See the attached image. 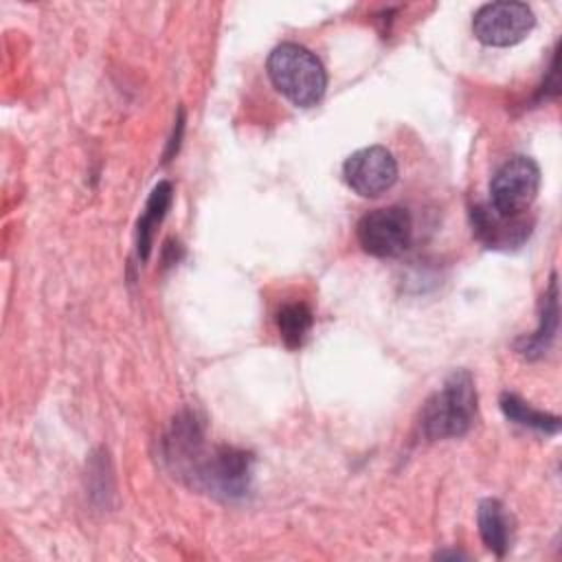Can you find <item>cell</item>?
Listing matches in <instances>:
<instances>
[{"mask_svg": "<svg viewBox=\"0 0 562 562\" xmlns=\"http://www.w3.org/2000/svg\"><path fill=\"white\" fill-rule=\"evenodd\" d=\"M173 470L215 496L239 498L250 485L252 457L246 450L231 446H217L209 452L204 441H200L173 465Z\"/></svg>", "mask_w": 562, "mask_h": 562, "instance_id": "6da1fadb", "label": "cell"}, {"mask_svg": "<svg viewBox=\"0 0 562 562\" xmlns=\"http://www.w3.org/2000/svg\"><path fill=\"white\" fill-rule=\"evenodd\" d=\"M476 417V389L468 369L452 371L422 408V432L426 439H450L465 435Z\"/></svg>", "mask_w": 562, "mask_h": 562, "instance_id": "7a4b0ae2", "label": "cell"}, {"mask_svg": "<svg viewBox=\"0 0 562 562\" xmlns=\"http://www.w3.org/2000/svg\"><path fill=\"white\" fill-rule=\"evenodd\" d=\"M272 86L296 108L316 105L327 88V72L321 59L301 44H279L266 61Z\"/></svg>", "mask_w": 562, "mask_h": 562, "instance_id": "3957f363", "label": "cell"}, {"mask_svg": "<svg viewBox=\"0 0 562 562\" xmlns=\"http://www.w3.org/2000/svg\"><path fill=\"white\" fill-rule=\"evenodd\" d=\"M540 189V167L529 156L505 160L490 182V206L503 217L522 215Z\"/></svg>", "mask_w": 562, "mask_h": 562, "instance_id": "277c9868", "label": "cell"}, {"mask_svg": "<svg viewBox=\"0 0 562 562\" xmlns=\"http://www.w3.org/2000/svg\"><path fill=\"white\" fill-rule=\"evenodd\" d=\"M356 237L362 250L373 257H397L411 246L413 239L411 213L402 206L373 209L360 217Z\"/></svg>", "mask_w": 562, "mask_h": 562, "instance_id": "5b68a950", "label": "cell"}, {"mask_svg": "<svg viewBox=\"0 0 562 562\" xmlns=\"http://www.w3.org/2000/svg\"><path fill=\"white\" fill-rule=\"evenodd\" d=\"M536 24L533 11L525 2H490L472 18V33L485 46H514L522 42Z\"/></svg>", "mask_w": 562, "mask_h": 562, "instance_id": "8992f818", "label": "cell"}, {"mask_svg": "<svg viewBox=\"0 0 562 562\" xmlns=\"http://www.w3.org/2000/svg\"><path fill=\"white\" fill-rule=\"evenodd\" d=\"M345 182L362 198H378L386 193L397 180V160L382 147L371 145L353 151L342 165Z\"/></svg>", "mask_w": 562, "mask_h": 562, "instance_id": "52a82bcc", "label": "cell"}, {"mask_svg": "<svg viewBox=\"0 0 562 562\" xmlns=\"http://www.w3.org/2000/svg\"><path fill=\"white\" fill-rule=\"evenodd\" d=\"M472 226L481 241H485L490 248H509L525 241L529 235L531 224L522 217H503L492 211V206H476L472 209Z\"/></svg>", "mask_w": 562, "mask_h": 562, "instance_id": "ba28073f", "label": "cell"}, {"mask_svg": "<svg viewBox=\"0 0 562 562\" xmlns=\"http://www.w3.org/2000/svg\"><path fill=\"white\" fill-rule=\"evenodd\" d=\"M555 329H558V281L553 274L549 290L544 294V301H542L540 325L531 336H525L516 342V351L527 360H536V358L544 356V351L549 349V345L555 336Z\"/></svg>", "mask_w": 562, "mask_h": 562, "instance_id": "9c48e42d", "label": "cell"}, {"mask_svg": "<svg viewBox=\"0 0 562 562\" xmlns=\"http://www.w3.org/2000/svg\"><path fill=\"white\" fill-rule=\"evenodd\" d=\"M476 520H479V533L485 542V547L503 558L509 549L512 542V527L507 512L498 498H483L476 509Z\"/></svg>", "mask_w": 562, "mask_h": 562, "instance_id": "30bf717a", "label": "cell"}, {"mask_svg": "<svg viewBox=\"0 0 562 562\" xmlns=\"http://www.w3.org/2000/svg\"><path fill=\"white\" fill-rule=\"evenodd\" d=\"M171 198H173V187L171 182L162 180L158 182L151 193H149V200L145 204V211L138 220V257L145 261L149 257V250H151V241H154V233L158 228V224L162 222V217L167 215V209L171 204Z\"/></svg>", "mask_w": 562, "mask_h": 562, "instance_id": "8fae6325", "label": "cell"}, {"mask_svg": "<svg viewBox=\"0 0 562 562\" xmlns=\"http://www.w3.org/2000/svg\"><path fill=\"white\" fill-rule=\"evenodd\" d=\"M501 411L505 413L507 419H512L514 424H520L525 428H533V430L544 432V435H555L560 430V417L558 415L538 411L514 393H503L501 395Z\"/></svg>", "mask_w": 562, "mask_h": 562, "instance_id": "7c38bea8", "label": "cell"}, {"mask_svg": "<svg viewBox=\"0 0 562 562\" xmlns=\"http://www.w3.org/2000/svg\"><path fill=\"white\" fill-rule=\"evenodd\" d=\"M274 321H277V329H279L281 340L285 342V347L299 349L312 329L314 316L305 303H285L277 312Z\"/></svg>", "mask_w": 562, "mask_h": 562, "instance_id": "4fadbf2b", "label": "cell"}]
</instances>
